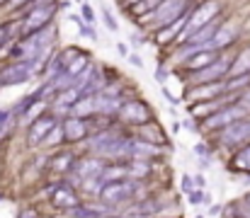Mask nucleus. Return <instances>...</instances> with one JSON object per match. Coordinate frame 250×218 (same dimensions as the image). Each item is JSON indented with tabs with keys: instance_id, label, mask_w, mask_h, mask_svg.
Here are the masks:
<instances>
[{
	"instance_id": "1",
	"label": "nucleus",
	"mask_w": 250,
	"mask_h": 218,
	"mask_svg": "<svg viewBox=\"0 0 250 218\" xmlns=\"http://www.w3.org/2000/svg\"><path fill=\"white\" fill-rule=\"evenodd\" d=\"M51 44H54V27H46L42 32L20 37L17 44H15V49L10 51V59H15V61H32L39 54L49 51Z\"/></svg>"
},
{
	"instance_id": "2",
	"label": "nucleus",
	"mask_w": 250,
	"mask_h": 218,
	"mask_svg": "<svg viewBox=\"0 0 250 218\" xmlns=\"http://www.w3.org/2000/svg\"><path fill=\"white\" fill-rule=\"evenodd\" d=\"M187 7H189V0H163L153 12L144 15L141 20H144V24L148 29L158 32V29H163L167 24H172L177 17H182L187 12Z\"/></svg>"
},
{
	"instance_id": "3",
	"label": "nucleus",
	"mask_w": 250,
	"mask_h": 218,
	"mask_svg": "<svg viewBox=\"0 0 250 218\" xmlns=\"http://www.w3.org/2000/svg\"><path fill=\"white\" fill-rule=\"evenodd\" d=\"M87 145H90V150L97 158H119V155H129L131 139L119 136V134H112V131H102V134L92 136L87 141Z\"/></svg>"
},
{
	"instance_id": "4",
	"label": "nucleus",
	"mask_w": 250,
	"mask_h": 218,
	"mask_svg": "<svg viewBox=\"0 0 250 218\" xmlns=\"http://www.w3.org/2000/svg\"><path fill=\"white\" fill-rule=\"evenodd\" d=\"M136 194H139V184H136L134 179L122 177V179L107 182V184L100 189L97 197H100V201H104V204H109V206H119V204H126V201L136 199Z\"/></svg>"
},
{
	"instance_id": "5",
	"label": "nucleus",
	"mask_w": 250,
	"mask_h": 218,
	"mask_svg": "<svg viewBox=\"0 0 250 218\" xmlns=\"http://www.w3.org/2000/svg\"><path fill=\"white\" fill-rule=\"evenodd\" d=\"M59 10V2H49V5H37L27 12L24 22L20 24V37H27V34H34V32H42L46 27H51L54 22V15Z\"/></svg>"
},
{
	"instance_id": "6",
	"label": "nucleus",
	"mask_w": 250,
	"mask_h": 218,
	"mask_svg": "<svg viewBox=\"0 0 250 218\" xmlns=\"http://www.w3.org/2000/svg\"><path fill=\"white\" fill-rule=\"evenodd\" d=\"M219 0H204L202 5H197L192 12H189V22H187V27H185V32H182V37H180V41H185L189 34H194L197 29H202V27H207L211 20H216V15H219Z\"/></svg>"
},
{
	"instance_id": "7",
	"label": "nucleus",
	"mask_w": 250,
	"mask_h": 218,
	"mask_svg": "<svg viewBox=\"0 0 250 218\" xmlns=\"http://www.w3.org/2000/svg\"><path fill=\"white\" fill-rule=\"evenodd\" d=\"M248 114V109L241 104V102H236V104H229V107H221V109H216L214 114H209L207 119H204V129H226L229 124H233V121H238V119H243Z\"/></svg>"
},
{
	"instance_id": "8",
	"label": "nucleus",
	"mask_w": 250,
	"mask_h": 218,
	"mask_svg": "<svg viewBox=\"0 0 250 218\" xmlns=\"http://www.w3.org/2000/svg\"><path fill=\"white\" fill-rule=\"evenodd\" d=\"M119 119L126 121V124H131V126H146V124H151V109L141 99H129V102L122 104Z\"/></svg>"
},
{
	"instance_id": "9",
	"label": "nucleus",
	"mask_w": 250,
	"mask_h": 218,
	"mask_svg": "<svg viewBox=\"0 0 250 218\" xmlns=\"http://www.w3.org/2000/svg\"><path fill=\"white\" fill-rule=\"evenodd\" d=\"M231 59L229 56H219L214 63H209L207 68L192 73V82L194 85H202V82H216V80H224L229 73H231Z\"/></svg>"
},
{
	"instance_id": "10",
	"label": "nucleus",
	"mask_w": 250,
	"mask_h": 218,
	"mask_svg": "<svg viewBox=\"0 0 250 218\" xmlns=\"http://www.w3.org/2000/svg\"><path fill=\"white\" fill-rule=\"evenodd\" d=\"M250 139V119H238L233 124H229L226 129H221V143L224 145H238V143H246Z\"/></svg>"
},
{
	"instance_id": "11",
	"label": "nucleus",
	"mask_w": 250,
	"mask_h": 218,
	"mask_svg": "<svg viewBox=\"0 0 250 218\" xmlns=\"http://www.w3.org/2000/svg\"><path fill=\"white\" fill-rule=\"evenodd\" d=\"M32 75L34 73L27 61H15L0 71V85H20V82H27Z\"/></svg>"
},
{
	"instance_id": "12",
	"label": "nucleus",
	"mask_w": 250,
	"mask_h": 218,
	"mask_svg": "<svg viewBox=\"0 0 250 218\" xmlns=\"http://www.w3.org/2000/svg\"><path fill=\"white\" fill-rule=\"evenodd\" d=\"M226 90V82H221V80H216V82H202V85H194V87H189L187 92H185V97L187 99H197V102H204V99H216L221 92Z\"/></svg>"
},
{
	"instance_id": "13",
	"label": "nucleus",
	"mask_w": 250,
	"mask_h": 218,
	"mask_svg": "<svg viewBox=\"0 0 250 218\" xmlns=\"http://www.w3.org/2000/svg\"><path fill=\"white\" fill-rule=\"evenodd\" d=\"M54 129H56V117H54V114H46V117L32 121V126H29V143L32 145L44 143L46 136H49Z\"/></svg>"
},
{
	"instance_id": "14",
	"label": "nucleus",
	"mask_w": 250,
	"mask_h": 218,
	"mask_svg": "<svg viewBox=\"0 0 250 218\" xmlns=\"http://www.w3.org/2000/svg\"><path fill=\"white\" fill-rule=\"evenodd\" d=\"M51 201H54V206L56 209H66V211H71V209H76L78 204H81V199H78V194H76V189L71 187V184H59L56 189H54V197H51Z\"/></svg>"
},
{
	"instance_id": "15",
	"label": "nucleus",
	"mask_w": 250,
	"mask_h": 218,
	"mask_svg": "<svg viewBox=\"0 0 250 218\" xmlns=\"http://www.w3.org/2000/svg\"><path fill=\"white\" fill-rule=\"evenodd\" d=\"M61 129H63V139L66 141H85L87 139V124H85V119L81 117H68V119H63V124H61Z\"/></svg>"
},
{
	"instance_id": "16",
	"label": "nucleus",
	"mask_w": 250,
	"mask_h": 218,
	"mask_svg": "<svg viewBox=\"0 0 250 218\" xmlns=\"http://www.w3.org/2000/svg\"><path fill=\"white\" fill-rule=\"evenodd\" d=\"M219 59V51H214V49H202V51H197V54H192L187 61H185V68L187 71H202V68H207L209 63H214Z\"/></svg>"
},
{
	"instance_id": "17",
	"label": "nucleus",
	"mask_w": 250,
	"mask_h": 218,
	"mask_svg": "<svg viewBox=\"0 0 250 218\" xmlns=\"http://www.w3.org/2000/svg\"><path fill=\"white\" fill-rule=\"evenodd\" d=\"M104 170V162L100 160V158H85L81 162H76V167H73V172L81 177V179H90V177H95V175H100Z\"/></svg>"
},
{
	"instance_id": "18",
	"label": "nucleus",
	"mask_w": 250,
	"mask_h": 218,
	"mask_svg": "<svg viewBox=\"0 0 250 218\" xmlns=\"http://www.w3.org/2000/svg\"><path fill=\"white\" fill-rule=\"evenodd\" d=\"M236 27H231V24H221L219 27V32L214 34V39L209 41V49H214V51H221V49H226V46H231L233 41H236Z\"/></svg>"
},
{
	"instance_id": "19",
	"label": "nucleus",
	"mask_w": 250,
	"mask_h": 218,
	"mask_svg": "<svg viewBox=\"0 0 250 218\" xmlns=\"http://www.w3.org/2000/svg\"><path fill=\"white\" fill-rule=\"evenodd\" d=\"M187 22H189V12H185L182 17H177L172 24H167V27H163V29H158L156 32V37H158V41H170V39H175L177 34L182 37V32H185V27H187Z\"/></svg>"
},
{
	"instance_id": "20",
	"label": "nucleus",
	"mask_w": 250,
	"mask_h": 218,
	"mask_svg": "<svg viewBox=\"0 0 250 218\" xmlns=\"http://www.w3.org/2000/svg\"><path fill=\"white\" fill-rule=\"evenodd\" d=\"M49 167H51L54 172H73V167H76V155H73V153H68V150L56 153V155L51 158Z\"/></svg>"
},
{
	"instance_id": "21",
	"label": "nucleus",
	"mask_w": 250,
	"mask_h": 218,
	"mask_svg": "<svg viewBox=\"0 0 250 218\" xmlns=\"http://www.w3.org/2000/svg\"><path fill=\"white\" fill-rule=\"evenodd\" d=\"M71 114H73V117H81V119H85V117H92V114H97L95 95H85V97H81V99H78V102L73 104Z\"/></svg>"
},
{
	"instance_id": "22",
	"label": "nucleus",
	"mask_w": 250,
	"mask_h": 218,
	"mask_svg": "<svg viewBox=\"0 0 250 218\" xmlns=\"http://www.w3.org/2000/svg\"><path fill=\"white\" fill-rule=\"evenodd\" d=\"M231 78H238V75H250V46L246 51H241L236 59H233V63H231V73H229Z\"/></svg>"
},
{
	"instance_id": "23",
	"label": "nucleus",
	"mask_w": 250,
	"mask_h": 218,
	"mask_svg": "<svg viewBox=\"0 0 250 218\" xmlns=\"http://www.w3.org/2000/svg\"><path fill=\"white\" fill-rule=\"evenodd\" d=\"M151 155H161V150L153 143H146V141H131L129 148V158H151Z\"/></svg>"
},
{
	"instance_id": "24",
	"label": "nucleus",
	"mask_w": 250,
	"mask_h": 218,
	"mask_svg": "<svg viewBox=\"0 0 250 218\" xmlns=\"http://www.w3.org/2000/svg\"><path fill=\"white\" fill-rule=\"evenodd\" d=\"M87 68H90L87 54H78V56H76V59L71 61V66H68V68H66L63 73H66V75H71L73 80H78V78H81V75H83V73L87 71Z\"/></svg>"
},
{
	"instance_id": "25",
	"label": "nucleus",
	"mask_w": 250,
	"mask_h": 218,
	"mask_svg": "<svg viewBox=\"0 0 250 218\" xmlns=\"http://www.w3.org/2000/svg\"><path fill=\"white\" fill-rule=\"evenodd\" d=\"M161 2H163V0H139V2H131V5H126V10H129L131 15H139V17H144V15L153 12V10H156Z\"/></svg>"
},
{
	"instance_id": "26",
	"label": "nucleus",
	"mask_w": 250,
	"mask_h": 218,
	"mask_svg": "<svg viewBox=\"0 0 250 218\" xmlns=\"http://www.w3.org/2000/svg\"><path fill=\"white\" fill-rule=\"evenodd\" d=\"M236 170H243V172H250V145H246L241 153H236L233 162H231Z\"/></svg>"
},
{
	"instance_id": "27",
	"label": "nucleus",
	"mask_w": 250,
	"mask_h": 218,
	"mask_svg": "<svg viewBox=\"0 0 250 218\" xmlns=\"http://www.w3.org/2000/svg\"><path fill=\"white\" fill-rule=\"evenodd\" d=\"M68 216L71 218H100V214L92 211V209H85V206H76V209L68 211Z\"/></svg>"
},
{
	"instance_id": "28",
	"label": "nucleus",
	"mask_w": 250,
	"mask_h": 218,
	"mask_svg": "<svg viewBox=\"0 0 250 218\" xmlns=\"http://www.w3.org/2000/svg\"><path fill=\"white\" fill-rule=\"evenodd\" d=\"M100 12H102V22H104V27H107L109 32H117V29H119V24H117V20H114V15H112V12H109L107 7H102Z\"/></svg>"
},
{
	"instance_id": "29",
	"label": "nucleus",
	"mask_w": 250,
	"mask_h": 218,
	"mask_svg": "<svg viewBox=\"0 0 250 218\" xmlns=\"http://www.w3.org/2000/svg\"><path fill=\"white\" fill-rule=\"evenodd\" d=\"M126 167H129V175H131V177H144V175L148 172V165H146V162H136V160L129 162Z\"/></svg>"
},
{
	"instance_id": "30",
	"label": "nucleus",
	"mask_w": 250,
	"mask_h": 218,
	"mask_svg": "<svg viewBox=\"0 0 250 218\" xmlns=\"http://www.w3.org/2000/svg\"><path fill=\"white\" fill-rule=\"evenodd\" d=\"M10 41H12V27L5 24V27H0V49H2L5 44H10Z\"/></svg>"
},
{
	"instance_id": "31",
	"label": "nucleus",
	"mask_w": 250,
	"mask_h": 218,
	"mask_svg": "<svg viewBox=\"0 0 250 218\" xmlns=\"http://www.w3.org/2000/svg\"><path fill=\"white\" fill-rule=\"evenodd\" d=\"M81 12H83V22L85 24H95V12H92V7L90 5H81Z\"/></svg>"
},
{
	"instance_id": "32",
	"label": "nucleus",
	"mask_w": 250,
	"mask_h": 218,
	"mask_svg": "<svg viewBox=\"0 0 250 218\" xmlns=\"http://www.w3.org/2000/svg\"><path fill=\"white\" fill-rule=\"evenodd\" d=\"M78 27H81V37H85V39H95V29H92V27H87L85 22H78Z\"/></svg>"
},
{
	"instance_id": "33",
	"label": "nucleus",
	"mask_w": 250,
	"mask_h": 218,
	"mask_svg": "<svg viewBox=\"0 0 250 218\" xmlns=\"http://www.w3.org/2000/svg\"><path fill=\"white\" fill-rule=\"evenodd\" d=\"M29 2H32V0H10L7 7H10V10H24Z\"/></svg>"
},
{
	"instance_id": "34",
	"label": "nucleus",
	"mask_w": 250,
	"mask_h": 218,
	"mask_svg": "<svg viewBox=\"0 0 250 218\" xmlns=\"http://www.w3.org/2000/svg\"><path fill=\"white\" fill-rule=\"evenodd\" d=\"M126 59H129V63H131V66H139V68L144 66V61H141V56H139V54H129Z\"/></svg>"
},
{
	"instance_id": "35",
	"label": "nucleus",
	"mask_w": 250,
	"mask_h": 218,
	"mask_svg": "<svg viewBox=\"0 0 250 218\" xmlns=\"http://www.w3.org/2000/svg\"><path fill=\"white\" fill-rule=\"evenodd\" d=\"M189 201H192V204H199V201H204V192H192V194H189Z\"/></svg>"
},
{
	"instance_id": "36",
	"label": "nucleus",
	"mask_w": 250,
	"mask_h": 218,
	"mask_svg": "<svg viewBox=\"0 0 250 218\" xmlns=\"http://www.w3.org/2000/svg\"><path fill=\"white\" fill-rule=\"evenodd\" d=\"M166 75H167L166 68H156V80L158 82H166Z\"/></svg>"
},
{
	"instance_id": "37",
	"label": "nucleus",
	"mask_w": 250,
	"mask_h": 218,
	"mask_svg": "<svg viewBox=\"0 0 250 218\" xmlns=\"http://www.w3.org/2000/svg\"><path fill=\"white\" fill-rule=\"evenodd\" d=\"M20 218H37V211H34V209H24V211L20 214Z\"/></svg>"
},
{
	"instance_id": "38",
	"label": "nucleus",
	"mask_w": 250,
	"mask_h": 218,
	"mask_svg": "<svg viewBox=\"0 0 250 218\" xmlns=\"http://www.w3.org/2000/svg\"><path fill=\"white\" fill-rule=\"evenodd\" d=\"M238 102H241V104H243L246 109H250V92H246V95H243V97H241Z\"/></svg>"
},
{
	"instance_id": "39",
	"label": "nucleus",
	"mask_w": 250,
	"mask_h": 218,
	"mask_svg": "<svg viewBox=\"0 0 250 218\" xmlns=\"http://www.w3.org/2000/svg\"><path fill=\"white\" fill-rule=\"evenodd\" d=\"M144 41H146L144 37H139V34H131V44H134V46H139V44H144Z\"/></svg>"
},
{
	"instance_id": "40",
	"label": "nucleus",
	"mask_w": 250,
	"mask_h": 218,
	"mask_svg": "<svg viewBox=\"0 0 250 218\" xmlns=\"http://www.w3.org/2000/svg\"><path fill=\"white\" fill-rule=\"evenodd\" d=\"M163 97H166V99L170 102V104H177V97H172V95H170L167 90H163Z\"/></svg>"
},
{
	"instance_id": "41",
	"label": "nucleus",
	"mask_w": 250,
	"mask_h": 218,
	"mask_svg": "<svg viewBox=\"0 0 250 218\" xmlns=\"http://www.w3.org/2000/svg\"><path fill=\"white\" fill-rule=\"evenodd\" d=\"M117 51H119V54H122V56H126V54H129V51H126V46H124V44H117Z\"/></svg>"
},
{
	"instance_id": "42",
	"label": "nucleus",
	"mask_w": 250,
	"mask_h": 218,
	"mask_svg": "<svg viewBox=\"0 0 250 218\" xmlns=\"http://www.w3.org/2000/svg\"><path fill=\"white\" fill-rule=\"evenodd\" d=\"M7 117H10V114H7V112H0V121H5V119H7Z\"/></svg>"
},
{
	"instance_id": "43",
	"label": "nucleus",
	"mask_w": 250,
	"mask_h": 218,
	"mask_svg": "<svg viewBox=\"0 0 250 218\" xmlns=\"http://www.w3.org/2000/svg\"><path fill=\"white\" fill-rule=\"evenodd\" d=\"M241 218H250V209L246 211V214H241Z\"/></svg>"
},
{
	"instance_id": "44",
	"label": "nucleus",
	"mask_w": 250,
	"mask_h": 218,
	"mask_svg": "<svg viewBox=\"0 0 250 218\" xmlns=\"http://www.w3.org/2000/svg\"><path fill=\"white\" fill-rule=\"evenodd\" d=\"M246 206H248V209H250V194H248V197H246Z\"/></svg>"
},
{
	"instance_id": "45",
	"label": "nucleus",
	"mask_w": 250,
	"mask_h": 218,
	"mask_svg": "<svg viewBox=\"0 0 250 218\" xmlns=\"http://www.w3.org/2000/svg\"><path fill=\"white\" fill-rule=\"evenodd\" d=\"M131 2H139V0H126V5H131Z\"/></svg>"
},
{
	"instance_id": "46",
	"label": "nucleus",
	"mask_w": 250,
	"mask_h": 218,
	"mask_svg": "<svg viewBox=\"0 0 250 218\" xmlns=\"http://www.w3.org/2000/svg\"><path fill=\"white\" fill-rule=\"evenodd\" d=\"M100 218H117V216H100Z\"/></svg>"
},
{
	"instance_id": "47",
	"label": "nucleus",
	"mask_w": 250,
	"mask_h": 218,
	"mask_svg": "<svg viewBox=\"0 0 250 218\" xmlns=\"http://www.w3.org/2000/svg\"><path fill=\"white\" fill-rule=\"evenodd\" d=\"M2 2H5V0H0V5H2Z\"/></svg>"
},
{
	"instance_id": "48",
	"label": "nucleus",
	"mask_w": 250,
	"mask_h": 218,
	"mask_svg": "<svg viewBox=\"0 0 250 218\" xmlns=\"http://www.w3.org/2000/svg\"><path fill=\"white\" fill-rule=\"evenodd\" d=\"M78 2H81V0H78Z\"/></svg>"
}]
</instances>
